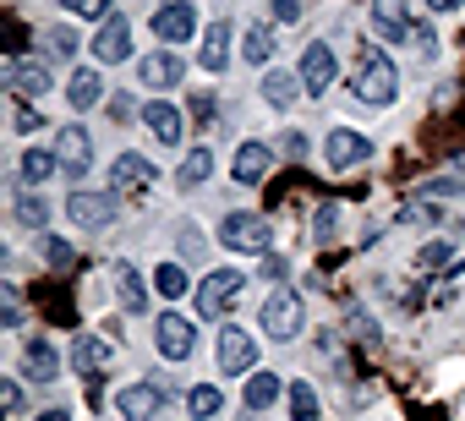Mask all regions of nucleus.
Returning a JSON list of instances; mask_svg holds the SVG:
<instances>
[{"instance_id": "1", "label": "nucleus", "mask_w": 465, "mask_h": 421, "mask_svg": "<svg viewBox=\"0 0 465 421\" xmlns=\"http://www.w3.org/2000/svg\"><path fill=\"white\" fill-rule=\"evenodd\" d=\"M351 93H356L367 110H383V104H394V93H400V77H394V61H389L378 44H356Z\"/></svg>"}, {"instance_id": "2", "label": "nucleus", "mask_w": 465, "mask_h": 421, "mask_svg": "<svg viewBox=\"0 0 465 421\" xmlns=\"http://www.w3.org/2000/svg\"><path fill=\"white\" fill-rule=\"evenodd\" d=\"M242 285H247V274H242V269H219V274H208V279H203V290H197V312H203V318L230 312V307H236V296H242Z\"/></svg>"}, {"instance_id": "3", "label": "nucleus", "mask_w": 465, "mask_h": 421, "mask_svg": "<svg viewBox=\"0 0 465 421\" xmlns=\"http://www.w3.org/2000/svg\"><path fill=\"white\" fill-rule=\"evenodd\" d=\"M213 361H219V372H224V377H242V372H252V361H258V345H252V334H247V328H219Z\"/></svg>"}, {"instance_id": "4", "label": "nucleus", "mask_w": 465, "mask_h": 421, "mask_svg": "<svg viewBox=\"0 0 465 421\" xmlns=\"http://www.w3.org/2000/svg\"><path fill=\"white\" fill-rule=\"evenodd\" d=\"M0 83H6L17 99H45L50 93V66L45 61H28V55H12L6 72H0Z\"/></svg>"}, {"instance_id": "5", "label": "nucleus", "mask_w": 465, "mask_h": 421, "mask_svg": "<svg viewBox=\"0 0 465 421\" xmlns=\"http://www.w3.org/2000/svg\"><path fill=\"white\" fill-rule=\"evenodd\" d=\"M219 241H224V247H236V252H258V258H263L274 236H269V225H263L258 214H230V220L219 225Z\"/></svg>"}, {"instance_id": "6", "label": "nucleus", "mask_w": 465, "mask_h": 421, "mask_svg": "<svg viewBox=\"0 0 465 421\" xmlns=\"http://www.w3.org/2000/svg\"><path fill=\"white\" fill-rule=\"evenodd\" d=\"M296 328H302V296L296 290H274L263 301V334L269 339H296Z\"/></svg>"}, {"instance_id": "7", "label": "nucleus", "mask_w": 465, "mask_h": 421, "mask_svg": "<svg viewBox=\"0 0 465 421\" xmlns=\"http://www.w3.org/2000/svg\"><path fill=\"white\" fill-rule=\"evenodd\" d=\"M55 159H61V175L83 181L88 164H94V142H88V132H83V126H61V132H55Z\"/></svg>"}, {"instance_id": "8", "label": "nucleus", "mask_w": 465, "mask_h": 421, "mask_svg": "<svg viewBox=\"0 0 465 421\" xmlns=\"http://www.w3.org/2000/svg\"><path fill=\"white\" fill-rule=\"evenodd\" d=\"M323 159H329V170L334 175H345V170H356V164H367L372 159V142L361 137V132H329V148H323Z\"/></svg>"}, {"instance_id": "9", "label": "nucleus", "mask_w": 465, "mask_h": 421, "mask_svg": "<svg viewBox=\"0 0 465 421\" xmlns=\"http://www.w3.org/2000/svg\"><path fill=\"white\" fill-rule=\"evenodd\" d=\"M159 405H164V388H159V383H126V388L115 394L121 421H153Z\"/></svg>"}, {"instance_id": "10", "label": "nucleus", "mask_w": 465, "mask_h": 421, "mask_svg": "<svg viewBox=\"0 0 465 421\" xmlns=\"http://www.w3.org/2000/svg\"><path fill=\"white\" fill-rule=\"evenodd\" d=\"M66 214H72V225L99 230V225H110V220H115V197H110V191H72Z\"/></svg>"}, {"instance_id": "11", "label": "nucleus", "mask_w": 465, "mask_h": 421, "mask_svg": "<svg viewBox=\"0 0 465 421\" xmlns=\"http://www.w3.org/2000/svg\"><path fill=\"white\" fill-rule=\"evenodd\" d=\"M192 345H197V328H192L181 312H164V318H159V356H164V361H186Z\"/></svg>"}, {"instance_id": "12", "label": "nucleus", "mask_w": 465, "mask_h": 421, "mask_svg": "<svg viewBox=\"0 0 465 421\" xmlns=\"http://www.w3.org/2000/svg\"><path fill=\"white\" fill-rule=\"evenodd\" d=\"M153 34H159L164 44H186V39L197 34V12H192V0H170V6L153 17Z\"/></svg>"}, {"instance_id": "13", "label": "nucleus", "mask_w": 465, "mask_h": 421, "mask_svg": "<svg viewBox=\"0 0 465 421\" xmlns=\"http://www.w3.org/2000/svg\"><path fill=\"white\" fill-rule=\"evenodd\" d=\"M126 55H132V23H126V17H110V23L99 28V39H94V61L115 66V61H126Z\"/></svg>"}, {"instance_id": "14", "label": "nucleus", "mask_w": 465, "mask_h": 421, "mask_svg": "<svg viewBox=\"0 0 465 421\" xmlns=\"http://www.w3.org/2000/svg\"><path fill=\"white\" fill-rule=\"evenodd\" d=\"M329 83H334V50L329 44H307V55H302V88L318 99V93H329Z\"/></svg>"}, {"instance_id": "15", "label": "nucleus", "mask_w": 465, "mask_h": 421, "mask_svg": "<svg viewBox=\"0 0 465 421\" xmlns=\"http://www.w3.org/2000/svg\"><path fill=\"white\" fill-rule=\"evenodd\" d=\"M372 34H383V39H394V44H405L416 28H411V17H405V0H372Z\"/></svg>"}, {"instance_id": "16", "label": "nucleus", "mask_w": 465, "mask_h": 421, "mask_svg": "<svg viewBox=\"0 0 465 421\" xmlns=\"http://www.w3.org/2000/svg\"><path fill=\"white\" fill-rule=\"evenodd\" d=\"M230 170H236L242 186H252V181H263V175L274 170V148H269V142H242V148H236V164H230Z\"/></svg>"}, {"instance_id": "17", "label": "nucleus", "mask_w": 465, "mask_h": 421, "mask_svg": "<svg viewBox=\"0 0 465 421\" xmlns=\"http://www.w3.org/2000/svg\"><path fill=\"white\" fill-rule=\"evenodd\" d=\"M181 72H186V61H175L170 50H153V55H143V61H137V77H143L148 88H175V83H181Z\"/></svg>"}, {"instance_id": "18", "label": "nucleus", "mask_w": 465, "mask_h": 421, "mask_svg": "<svg viewBox=\"0 0 465 421\" xmlns=\"http://www.w3.org/2000/svg\"><path fill=\"white\" fill-rule=\"evenodd\" d=\"M143 121L153 126V137H159L164 148H175V142H181V132H186V121H181V110H175V104H164V99H153V104H143Z\"/></svg>"}, {"instance_id": "19", "label": "nucleus", "mask_w": 465, "mask_h": 421, "mask_svg": "<svg viewBox=\"0 0 465 421\" xmlns=\"http://www.w3.org/2000/svg\"><path fill=\"white\" fill-rule=\"evenodd\" d=\"M110 181H115V191H148L153 186V164L143 153H121L115 170H110Z\"/></svg>"}, {"instance_id": "20", "label": "nucleus", "mask_w": 465, "mask_h": 421, "mask_svg": "<svg viewBox=\"0 0 465 421\" xmlns=\"http://www.w3.org/2000/svg\"><path fill=\"white\" fill-rule=\"evenodd\" d=\"M104 361H110V345H104V339H94V334H77V339H72V367H77L83 377H99Z\"/></svg>"}, {"instance_id": "21", "label": "nucleus", "mask_w": 465, "mask_h": 421, "mask_svg": "<svg viewBox=\"0 0 465 421\" xmlns=\"http://www.w3.org/2000/svg\"><path fill=\"white\" fill-rule=\"evenodd\" d=\"M203 66H208V72H224V66H230V23H224V17L203 34Z\"/></svg>"}, {"instance_id": "22", "label": "nucleus", "mask_w": 465, "mask_h": 421, "mask_svg": "<svg viewBox=\"0 0 465 421\" xmlns=\"http://www.w3.org/2000/svg\"><path fill=\"white\" fill-rule=\"evenodd\" d=\"M296 93H302V77H291V72H263V99H269L274 110H291Z\"/></svg>"}, {"instance_id": "23", "label": "nucleus", "mask_w": 465, "mask_h": 421, "mask_svg": "<svg viewBox=\"0 0 465 421\" xmlns=\"http://www.w3.org/2000/svg\"><path fill=\"white\" fill-rule=\"evenodd\" d=\"M23 361H28L23 372H28V377H39V383H50V377L61 372V361H55V345H50V339H28V356H23Z\"/></svg>"}, {"instance_id": "24", "label": "nucleus", "mask_w": 465, "mask_h": 421, "mask_svg": "<svg viewBox=\"0 0 465 421\" xmlns=\"http://www.w3.org/2000/svg\"><path fill=\"white\" fill-rule=\"evenodd\" d=\"M66 99H72L77 110H88V104H99V99H104V83H99V72H88V66H83V72H77V77L66 83Z\"/></svg>"}, {"instance_id": "25", "label": "nucleus", "mask_w": 465, "mask_h": 421, "mask_svg": "<svg viewBox=\"0 0 465 421\" xmlns=\"http://www.w3.org/2000/svg\"><path fill=\"white\" fill-rule=\"evenodd\" d=\"M208 170H213V153H208V148H192V153L181 159V170H175V186L192 191L197 181H208Z\"/></svg>"}, {"instance_id": "26", "label": "nucleus", "mask_w": 465, "mask_h": 421, "mask_svg": "<svg viewBox=\"0 0 465 421\" xmlns=\"http://www.w3.org/2000/svg\"><path fill=\"white\" fill-rule=\"evenodd\" d=\"M115 290H121V301H126L132 312H143V307H148V285H143V274H137V269H126V263L115 269Z\"/></svg>"}, {"instance_id": "27", "label": "nucleus", "mask_w": 465, "mask_h": 421, "mask_svg": "<svg viewBox=\"0 0 465 421\" xmlns=\"http://www.w3.org/2000/svg\"><path fill=\"white\" fill-rule=\"evenodd\" d=\"M186 410H192V416H197V421H213V416H219V410H224V394H219V388H213V383H197V388H192V394H186Z\"/></svg>"}, {"instance_id": "28", "label": "nucleus", "mask_w": 465, "mask_h": 421, "mask_svg": "<svg viewBox=\"0 0 465 421\" xmlns=\"http://www.w3.org/2000/svg\"><path fill=\"white\" fill-rule=\"evenodd\" d=\"M274 399H280V377H274V372H252V377H247V405H252V410H269Z\"/></svg>"}, {"instance_id": "29", "label": "nucleus", "mask_w": 465, "mask_h": 421, "mask_svg": "<svg viewBox=\"0 0 465 421\" xmlns=\"http://www.w3.org/2000/svg\"><path fill=\"white\" fill-rule=\"evenodd\" d=\"M55 170H61L55 148H28V153H23V175H28V181H50Z\"/></svg>"}, {"instance_id": "30", "label": "nucleus", "mask_w": 465, "mask_h": 421, "mask_svg": "<svg viewBox=\"0 0 465 421\" xmlns=\"http://www.w3.org/2000/svg\"><path fill=\"white\" fill-rule=\"evenodd\" d=\"M291 416H296V421H318V416H323L312 383H291Z\"/></svg>"}, {"instance_id": "31", "label": "nucleus", "mask_w": 465, "mask_h": 421, "mask_svg": "<svg viewBox=\"0 0 465 421\" xmlns=\"http://www.w3.org/2000/svg\"><path fill=\"white\" fill-rule=\"evenodd\" d=\"M153 285H159V296H170V301H181L192 279H186V269H181V263H164V269L153 274Z\"/></svg>"}, {"instance_id": "32", "label": "nucleus", "mask_w": 465, "mask_h": 421, "mask_svg": "<svg viewBox=\"0 0 465 421\" xmlns=\"http://www.w3.org/2000/svg\"><path fill=\"white\" fill-rule=\"evenodd\" d=\"M394 220H400V225H443V208H438V202H405Z\"/></svg>"}, {"instance_id": "33", "label": "nucleus", "mask_w": 465, "mask_h": 421, "mask_svg": "<svg viewBox=\"0 0 465 421\" xmlns=\"http://www.w3.org/2000/svg\"><path fill=\"white\" fill-rule=\"evenodd\" d=\"M17 220H23V225H34V230H45L50 202H45V197H34V191H23V197H17Z\"/></svg>"}, {"instance_id": "34", "label": "nucleus", "mask_w": 465, "mask_h": 421, "mask_svg": "<svg viewBox=\"0 0 465 421\" xmlns=\"http://www.w3.org/2000/svg\"><path fill=\"white\" fill-rule=\"evenodd\" d=\"M247 61H252V66H263V61H274V34H269L263 23H258V28L247 34Z\"/></svg>"}, {"instance_id": "35", "label": "nucleus", "mask_w": 465, "mask_h": 421, "mask_svg": "<svg viewBox=\"0 0 465 421\" xmlns=\"http://www.w3.org/2000/svg\"><path fill=\"white\" fill-rule=\"evenodd\" d=\"M45 50H50L55 61H66V55H77V34H72V28H50V34H45Z\"/></svg>"}, {"instance_id": "36", "label": "nucleus", "mask_w": 465, "mask_h": 421, "mask_svg": "<svg viewBox=\"0 0 465 421\" xmlns=\"http://www.w3.org/2000/svg\"><path fill=\"white\" fill-rule=\"evenodd\" d=\"M312 230H318V241H334V230H340V202H323V208H318Z\"/></svg>"}, {"instance_id": "37", "label": "nucleus", "mask_w": 465, "mask_h": 421, "mask_svg": "<svg viewBox=\"0 0 465 421\" xmlns=\"http://www.w3.org/2000/svg\"><path fill=\"white\" fill-rule=\"evenodd\" d=\"M66 12H77V17H104L110 23V0H61Z\"/></svg>"}, {"instance_id": "38", "label": "nucleus", "mask_w": 465, "mask_h": 421, "mask_svg": "<svg viewBox=\"0 0 465 421\" xmlns=\"http://www.w3.org/2000/svg\"><path fill=\"white\" fill-rule=\"evenodd\" d=\"M416 263H421V269H438V263H449V241H432V247H421V252H416Z\"/></svg>"}, {"instance_id": "39", "label": "nucleus", "mask_w": 465, "mask_h": 421, "mask_svg": "<svg viewBox=\"0 0 465 421\" xmlns=\"http://www.w3.org/2000/svg\"><path fill=\"white\" fill-rule=\"evenodd\" d=\"M45 258H50L55 269H66V263H72V247H66V241H55V236H45Z\"/></svg>"}, {"instance_id": "40", "label": "nucleus", "mask_w": 465, "mask_h": 421, "mask_svg": "<svg viewBox=\"0 0 465 421\" xmlns=\"http://www.w3.org/2000/svg\"><path fill=\"white\" fill-rule=\"evenodd\" d=\"M0 399H6V410H23V383L6 377V383H0Z\"/></svg>"}, {"instance_id": "41", "label": "nucleus", "mask_w": 465, "mask_h": 421, "mask_svg": "<svg viewBox=\"0 0 465 421\" xmlns=\"http://www.w3.org/2000/svg\"><path fill=\"white\" fill-rule=\"evenodd\" d=\"M280 142H285V153H291V159H307V137H302V132H285Z\"/></svg>"}, {"instance_id": "42", "label": "nucleus", "mask_w": 465, "mask_h": 421, "mask_svg": "<svg viewBox=\"0 0 465 421\" xmlns=\"http://www.w3.org/2000/svg\"><path fill=\"white\" fill-rule=\"evenodd\" d=\"M274 17H280V23H296V17H302V0H274Z\"/></svg>"}, {"instance_id": "43", "label": "nucleus", "mask_w": 465, "mask_h": 421, "mask_svg": "<svg viewBox=\"0 0 465 421\" xmlns=\"http://www.w3.org/2000/svg\"><path fill=\"white\" fill-rule=\"evenodd\" d=\"M460 0H427V12H454Z\"/></svg>"}, {"instance_id": "44", "label": "nucleus", "mask_w": 465, "mask_h": 421, "mask_svg": "<svg viewBox=\"0 0 465 421\" xmlns=\"http://www.w3.org/2000/svg\"><path fill=\"white\" fill-rule=\"evenodd\" d=\"M39 421H72V410H45Z\"/></svg>"}]
</instances>
